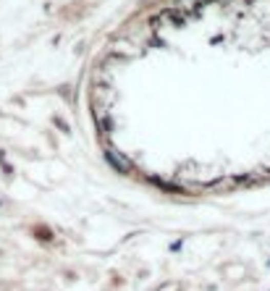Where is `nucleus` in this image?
<instances>
[{
    "mask_svg": "<svg viewBox=\"0 0 270 291\" xmlns=\"http://www.w3.org/2000/svg\"><path fill=\"white\" fill-rule=\"evenodd\" d=\"M102 155H105V160H108L110 165H113L118 173H131V163H129V160H123L116 150H108V147H105V152H102Z\"/></svg>",
    "mask_w": 270,
    "mask_h": 291,
    "instance_id": "obj_1",
    "label": "nucleus"
},
{
    "mask_svg": "<svg viewBox=\"0 0 270 291\" xmlns=\"http://www.w3.org/2000/svg\"><path fill=\"white\" fill-rule=\"evenodd\" d=\"M34 236H37L39 241H53V231H50L48 226H37V228H34Z\"/></svg>",
    "mask_w": 270,
    "mask_h": 291,
    "instance_id": "obj_2",
    "label": "nucleus"
},
{
    "mask_svg": "<svg viewBox=\"0 0 270 291\" xmlns=\"http://www.w3.org/2000/svg\"><path fill=\"white\" fill-rule=\"evenodd\" d=\"M110 126H113V121H110L108 116H102V118H100V129H102V131H110Z\"/></svg>",
    "mask_w": 270,
    "mask_h": 291,
    "instance_id": "obj_3",
    "label": "nucleus"
},
{
    "mask_svg": "<svg viewBox=\"0 0 270 291\" xmlns=\"http://www.w3.org/2000/svg\"><path fill=\"white\" fill-rule=\"evenodd\" d=\"M0 205H3V202H0Z\"/></svg>",
    "mask_w": 270,
    "mask_h": 291,
    "instance_id": "obj_4",
    "label": "nucleus"
}]
</instances>
